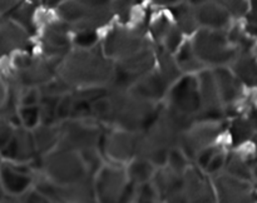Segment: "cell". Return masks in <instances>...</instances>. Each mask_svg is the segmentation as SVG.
I'll list each match as a JSON object with an SVG mask.
<instances>
[{"label":"cell","mask_w":257,"mask_h":203,"mask_svg":"<svg viewBox=\"0 0 257 203\" xmlns=\"http://www.w3.org/2000/svg\"><path fill=\"white\" fill-rule=\"evenodd\" d=\"M114 64L97 47L69 50L57 64V74L72 89L108 87L113 78Z\"/></svg>","instance_id":"obj_1"},{"label":"cell","mask_w":257,"mask_h":203,"mask_svg":"<svg viewBox=\"0 0 257 203\" xmlns=\"http://www.w3.org/2000/svg\"><path fill=\"white\" fill-rule=\"evenodd\" d=\"M63 22L79 30H95L114 17L110 0H64L57 7Z\"/></svg>","instance_id":"obj_2"},{"label":"cell","mask_w":257,"mask_h":203,"mask_svg":"<svg viewBox=\"0 0 257 203\" xmlns=\"http://www.w3.org/2000/svg\"><path fill=\"white\" fill-rule=\"evenodd\" d=\"M40 168L43 174L58 185H70L90 177L79 152L55 147L43 154Z\"/></svg>","instance_id":"obj_3"},{"label":"cell","mask_w":257,"mask_h":203,"mask_svg":"<svg viewBox=\"0 0 257 203\" xmlns=\"http://www.w3.org/2000/svg\"><path fill=\"white\" fill-rule=\"evenodd\" d=\"M191 42L196 57L205 64V67H221L230 65L240 53L237 47L228 43L226 30L198 28Z\"/></svg>","instance_id":"obj_4"},{"label":"cell","mask_w":257,"mask_h":203,"mask_svg":"<svg viewBox=\"0 0 257 203\" xmlns=\"http://www.w3.org/2000/svg\"><path fill=\"white\" fill-rule=\"evenodd\" d=\"M145 25L135 28H115L105 37L103 53L110 60H122L150 47Z\"/></svg>","instance_id":"obj_5"},{"label":"cell","mask_w":257,"mask_h":203,"mask_svg":"<svg viewBox=\"0 0 257 203\" xmlns=\"http://www.w3.org/2000/svg\"><path fill=\"white\" fill-rule=\"evenodd\" d=\"M166 98L168 108L192 119L202 109L197 77L192 74H187L186 77L181 75L170 87Z\"/></svg>","instance_id":"obj_6"},{"label":"cell","mask_w":257,"mask_h":203,"mask_svg":"<svg viewBox=\"0 0 257 203\" xmlns=\"http://www.w3.org/2000/svg\"><path fill=\"white\" fill-rule=\"evenodd\" d=\"M59 124L60 137L57 147L68 148L77 152L98 148L99 139L102 137V133L98 127L87 124L83 119H73V118H69Z\"/></svg>","instance_id":"obj_7"},{"label":"cell","mask_w":257,"mask_h":203,"mask_svg":"<svg viewBox=\"0 0 257 203\" xmlns=\"http://www.w3.org/2000/svg\"><path fill=\"white\" fill-rule=\"evenodd\" d=\"M225 130V124L220 122H195L187 130L182 133L178 147L182 149L190 160L195 159L196 154L207 145L213 144Z\"/></svg>","instance_id":"obj_8"},{"label":"cell","mask_w":257,"mask_h":203,"mask_svg":"<svg viewBox=\"0 0 257 203\" xmlns=\"http://www.w3.org/2000/svg\"><path fill=\"white\" fill-rule=\"evenodd\" d=\"M128 183L125 169L117 165L103 164L93 175V189L98 202H119Z\"/></svg>","instance_id":"obj_9"},{"label":"cell","mask_w":257,"mask_h":203,"mask_svg":"<svg viewBox=\"0 0 257 203\" xmlns=\"http://www.w3.org/2000/svg\"><path fill=\"white\" fill-rule=\"evenodd\" d=\"M99 143L103 144L104 154L114 162H130L137 157L138 133L114 128L108 134H102Z\"/></svg>","instance_id":"obj_10"},{"label":"cell","mask_w":257,"mask_h":203,"mask_svg":"<svg viewBox=\"0 0 257 203\" xmlns=\"http://www.w3.org/2000/svg\"><path fill=\"white\" fill-rule=\"evenodd\" d=\"M216 200L220 202H251L255 200V192L251 182L233 177L226 172L212 175Z\"/></svg>","instance_id":"obj_11"},{"label":"cell","mask_w":257,"mask_h":203,"mask_svg":"<svg viewBox=\"0 0 257 203\" xmlns=\"http://www.w3.org/2000/svg\"><path fill=\"white\" fill-rule=\"evenodd\" d=\"M0 184L4 193L12 198H17L25 192L33 184L29 163L7 162L0 164Z\"/></svg>","instance_id":"obj_12"},{"label":"cell","mask_w":257,"mask_h":203,"mask_svg":"<svg viewBox=\"0 0 257 203\" xmlns=\"http://www.w3.org/2000/svg\"><path fill=\"white\" fill-rule=\"evenodd\" d=\"M171 83L167 78L162 74L158 69H152L151 72L146 73L145 75L138 78L132 85L127 89L128 93L132 95L141 98V99L150 100V102L157 103L161 99L166 98Z\"/></svg>","instance_id":"obj_13"},{"label":"cell","mask_w":257,"mask_h":203,"mask_svg":"<svg viewBox=\"0 0 257 203\" xmlns=\"http://www.w3.org/2000/svg\"><path fill=\"white\" fill-rule=\"evenodd\" d=\"M37 148L33 139L32 130L27 128L15 127L14 134L4 149L0 150V155L12 162L29 163L37 158Z\"/></svg>","instance_id":"obj_14"},{"label":"cell","mask_w":257,"mask_h":203,"mask_svg":"<svg viewBox=\"0 0 257 203\" xmlns=\"http://www.w3.org/2000/svg\"><path fill=\"white\" fill-rule=\"evenodd\" d=\"M69 30L70 27L63 20L50 23L45 27L42 38V47L47 58L62 59L69 52L72 47Z\"/></svg>","instance_id":"obj_15"},{"label":"cell","mask_w":257,"mask_h":203,"mask_svg":"<svg viewBox=\"0 0 257 203\" xmlns=\"http://www.w3.org/2000/svg\"><path fill=\"white\" fill-rule=\"evenodd\" d=\"M183 192L188 202H215V189L208 182L206 173L197 165H188L182 174Z\"/></svg>","instance_id":"obj_16"},{"label":"cell","mask_w":257,"mask_h":203,"mask_svg":"<svg viewBox=\"0 0 257 203\" xmlns=\"http://www.w3.org/2000/svg\"><path fill=\"white\" fill-rule=\"evenodd\" d=\"M151 180L157 189L160 199L167 202H188L183 192L182 175L176 174L167 165L157 168Z\"/></svg>","instance_id":"obj_17"},{"label":"cell","mask_w":257,"mask_h":203,"mask_svg":"<svg viewBox=\"0 0 257 203\" xmlns=\"http://www.w3.org/2000/svg\"><path fill=\"white\" fill-rule=\"evenodd\" d=\"M211 70L222 107L235 105L242 95V83L235 77L231 69H228L227 65L215 67Z\"/></svg>","instance_id":"obj_18"},{"label":"cell","mask_w":257,"mask_h":203,"mask_svg":"<svg viewBox=\"0 0 257 203\" xmlns=\"http://www.w3.org/2000/svg\"><path fill=\"white\" fill-rule=\"evenodd\" d=\"M193 9L200 28L215 30H227L230 28L231 14L217 0H210L193 7Z\"/></svg>","instance_id":"obj_19"},{"label":"cell","mask_w":257,"mask_h":203,"mask_svg":"<svg viewBox=\"0 0 257 203\" xmlns=\"http://www.w3.org/2000/svg\"><path fill=\"white\" fill-rule=\"evenodd\" d=\"M29 45V34L20 25L10 20L0 23V55L15 49H27Z\"/></svg>","instance_id":"obj_20"},{"label":"cell","mask_w":257,"mask_h":203,"mask_svg":"<svg viewBox=\"0 0 257 203\" xmlns=\"http://www.w3.org/2000/svg\"><path fill=\"white\" fill-rule=\"evenodd\" d=\"M231 72L242 84L250 88L256 85V59L250 52H240L237 57L231 62Z\"/></svg>","instance_id":"obj_21"},{"label":"cell","mask_w":257,"mask_h":203,"mask_svg":"<svg viewBox=\"0 0 257 203\" xmlns=\"http://www.w3.org/2000/svg\"><path fill=\"white\" fill-rule=\"evenodd\" d=\"M256 133L255 108H252L247 117H233L230 123V137L233 147L245 144L250 139H253Z\"/></svg>","instance_id":"obj_22"},{"label":"cell","mask_w":257,"mask_h":203,"mask_svg":"<svg viewBox=\"0 0 257 203\" xmlns=\"http://www.w3.org/2000/svg\"><path fill=\"white\" fill-rule=\"evenodd\" d=\"M32 134L38 154H45L57 147L60 137V124L59 123H55V124L39 123L37 127L32 129Z\"/></svg>","instance_id":"obj_23"},{"label":"cell","mask_w":257,"mask_h":203,"mask_svg":"<svg viewBox=\"0 0 257 203\" xmlns=\"http://www.w3.org/2000/svg\"><path fill=\"white\" fill-rule=\"evenodd\" d=\"M225 172L233 177L241 178V179L255 182V158L253 155L251 159L247 157L237 154V153H230L226 154Z\"/></svg>","instance_id":"obj_24"},{"label":"cell","mask_w":257,"mask_h":203,"mask_svg":"<svg viewBox=\"0 0 257 203\" xmlns=\"http://www.w3.org/2000/svg\"><path fill=\"white\" fill-rule=\"evenodd\" d=\"M171 13L176 22V27L183 33V34H192L198 29L197 20L195 17V9L188 3H177L171 5Z\"/></svg>","instance_id":"obj_25"},{"label":"cell","mask_w":257,"mask_h":203,"mask_svg":"<svg viewBox=\"0 0 257 203\" xmlns=\"http://www.w3.org/2000/svg\"><path fill=\"white\" fill-rule=\"evenodd\" d=\"M156 169L157 168L146 157H135L128 162L125 174H127L130 182L140 184V183H145L152 179Z\"/></svg>","instance_id":"obj_26"},{"label":"cell","mask_w":257,"mask_h":203,"mask_svg":"<svg viewBox=\"0 0 257 203\" xmlns=\"http://www.w3.org/2000/svg\"><path fill=\"white\" fill-rule=\"evenodd\" d=\"M176 57V64L180 68V70L183 73H187V74H195L198 73L200 70L205 69V64L196 57L195 52H193V48L191 42H186L183 44H181V47L178 48L177 52L175 53Z\"/></svg>","instance_id":"obj_27"},{"label":"cell","mask_w":257,"mask_h":203,"mask_svg":"<svg viewBox=\"0 0 257 203\" xmlns=\"http://www.w3.org/2000/svg\"><path fill=\"white\" fill-rule=\"evenodd\" d=\"M10 10H12V19L18 25H20L28 34H33L35 30L34 5L22 3L18 5L15 4Z\"/></svg>","instance_id":"obj_28"},{"label":"cell","mask_w":257,"mask_h":203,"mask_svg":"<svg viewBox=\"0 0 257 203\" xmlns=\"http://www.w3.org/2000/svg\"><path fill=\"white\" fill-rule=\"evenodd\" d=\"M191 160L186 157L185 153L182 152L178 145L172 147L168 149V155H167V167L170 168L172 172H175L176 174L182 175L185 173V170L187 169V167L190 165Z\"/></svg>","instance_id":"obj_29"},{"label":"cell","mask_w":257,"mask_h":203,"mask_svg":"<svg viewBox=\"0 0 257 203\" xmlns=\"http://www.w3.org/2000/svg\"><path fill=\"white\" fill-rule=\"evenodd\" d=\"M110 112H112V99L108 94L99 95V97L90 100V114H92V118H95V119L102 120V122L105 123Z\"/></svg>","instance_id":"obj_30"},{"label":"cell","mask_w":257,"mask_h":203,"mask_svg":"<svg viewBox=\"0 0 257 203\" xmlns=\"http://www.w3.org/2000/svg\"><path fill=\"white\" fill-rule=\"evenodd\" d=\"M157 200H160V195H158V192L156 189L155 184L152 183V180L136 184L133 202L152 203L157 202Z\"/></svg>","instance_id":"obj_31"},{"label":"cell","mask_w":257,"mask_h":203,"mask_svg":"<svg viewBox=\"0 0 257 203\" xmlns=\"http://www.w3.org/2000/svg\"><path fill=\"white\" fill-rule=\"evenodd\" d=\"M18 117H19L20 125L27 129L32 130L40 123V108L39 105H32V107H19Z\"/></svg>","instance_id":"obj_32"},{"label":"cell","mask_w":257,"mask_h":203,"mask_svg":"<svg viewBox=\"0 0 257 203\" xmlns=\"http://www.w3.org/2000/svg\"><path fill=\"white\" fill-rule=\"evenodd\" d=\"M73 102H74L73 90L60 95L57 102V105H55V120L58 123H62L64 120L69 119L70 114H72Z\"/></svg>","instance_id":"obj_33"},{"label":"cell","mask_w":257,"mask_h":203,"mask_svg":"<svg viewBox=\"0 0 257 203\" xmlns=\"http://www.w3.org/2000/svg\"><path fill=\"white\" fill-rule=\"evenodd\" d=\"M142 0H110V8L114 15H118L123 22H128L133 9L140 5Z\"/></svg>","instance_id":"obj_34"},{"label":"cell","mask_w":257,"mask_h":203,"mask_svg":"<svg viewBox=\"0 0 257 203\" xmlns=\"http://www.w3.org/2000/svg\"><path fill=\"white\" fill-rule=\"evenodd\" d=\"M182 38H183V33L178 29L176 25H172L171 29L168 30V33L166 34V37L163 38L162 44H163V49L167 50L168 53L171 54H175L177 52L178 48L181 47L182 44Z\"/></svg>","instance_id":"obj_35"},{"label":"cell","mask_w":257,"mask_h":203,"mask_svg":"<svg viewBox=\"0 0 257 203\" xmlns=\"http://www.w3.org/2000/svg\"><path fill=\"white\" fill-rule=\"evenodd\" d=\"M172 25L173 24H171L170 19L166 15H161L160 18H157L151 25V33H152V37L155 38L156 42L162 43L163 38L166 37Z\"/></svg>","instance_id":"obj_36"},{"label":"cell","mask_w":257,"mask_h":203,"mask_svg":"<svg viewBox=\"0 0 257 203\" xmlns=\"http://www.w3.org/2000/svg\"><path fill=\"white\" fill-rule=\"evenodd\" d=\"M222 7L227 9L233 17H243L248 13V0H217Z\"/></svg>","instance_id":"obj_37"},{"label":"cell","mask_w":257,"mask_h":203,"mask_svg":"<svg viewBox=\"0 0 257 203\" xmlns=\"http://www.w3.org/2000/svg\"><path fill=\"white\" fill-rule=\"evenodd\" d=\"M19 98V107H32V105H39L42 93L38 87L25 88L22 90Z\"/></svg>","instance_id":"obj_38"},{"label":"cell","mask_w":257,"mask_h":203,"mask_svg":"<svg viewBox=\"0 0 257 203\" xmlns=\"http://www.w3.org/2000/svg\"><path fill=\"white\" fill-rule=\"evenodd\" d=\"M221 149V147H218V145H215V144H211V145H207V147H205L203 149H201L200 152L196 154L195 157V163L196 165H197L198 168H201L202 170H205L206 165L208 164V162H210L211 159H212V157L215 154H217Z\"/></svg>","instance_id":"obj_39"},{"label":"cell","mask_w":257,"mask_h":203,"mask_svg":"<svg viewBox=\"0 0 257 203\" xmlns=\"http://www.w3.org/2000/svg\"><path fill=\"white\" fill-rule=\"evenodd\" d=\"M225 162H226V153L223 150H220L217 154H215L212 157V159L208 162V164L206 165L205 170L203 172L207 175H215L217 173L222 172L223 168H225Z\"/></svg>","instance_id":"obj_40"},{"label":"cell","mask_w":257,"mask_h":203,"mask_svg":"<svg viewBox=\"0 0 257 203\" xmlns=\"http://www.w3.org/2000/svg\"><path fill=\"white\" fill-rule=\"evenodd\" d=\"M14 124L8 118H5L4 115L0 117V150L4 149L8 143L10 142L13 134H14Z\"/></svg>","instance_id":"obj_41"},{"label":"cell","mask_w":257,"mask_h":203,"mask_svg":"<svg viewBox=\"0 0 257 203\" xmlns=\"http://www.w3.org/2000/svg\"><path fill=\"white\" fill-rule=\"evenodd\" d=\"M98 37L94 30H79L75 37V44L78 48H90L94 47Z\"/></svg>","instance_id":"obj_42"},{"label":"cell","mask_w":257,"mask_h":203,"mask_svg":"<svg viewBox=\"0 0 257 203\" xmlns=\"http://www.w3.org/2000/svg\"><path fill=\"white\" fill-rule=\"evenodd\" d=\"M7 99H8V89L7 87H5L4 82L0 79V110L4 108L5 103H7Z\"/></svg>","instance_id":"obj_43"},{"label":"cell","mask_w":257,"mask_h":203,"mask_svg":"<svg viewBox=\"0 0 257 203\" xmlns=\"http://www.w3.org/2000/svg\"><path fill=\"white\" fill-rule=\"evenodd\" d=\"M15 3H17V0H0V14L12 9Z\"/></svg>","instance_id":"obj_44"},{"label":"cell","mask_w":257,"mask_h":203,"mask_svg":"<svg viewBox=\"0 0 257 203\" xmlns=\"http://www.w3.org/2000/svg\"><path fill=\"white\" fill-rule=\"evenodd\" d=\"M156 4L158 5H173V4H177V3L183 2V0H153Z\"/></svg>","instance_id":"obj_45"},{"label":"cell","mask_w":257,"mask_h":203,"mask_svg":"<svg viewBox=\"0 0 257 203\" xmlns=\"http://www.w3.org/2000/svg\"><path fill=\"white\" fill-rule=\"evenodd\" d=\"M4 197H5V193H4V190H3L2 184H0V199H2V198H4Z\"/></svg>","instance_id":"obj_46"}]
</instances>
